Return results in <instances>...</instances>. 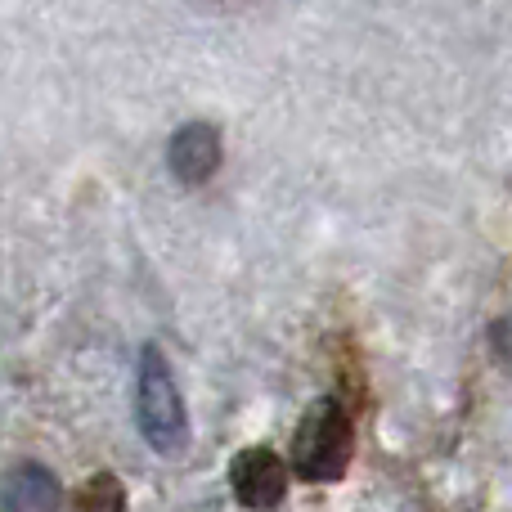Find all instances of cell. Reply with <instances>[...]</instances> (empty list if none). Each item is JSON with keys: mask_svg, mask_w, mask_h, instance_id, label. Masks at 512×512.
Segmentation results:
<instances>
[{"mask_svg": "<svg viewBox=\"0 0 512 512\" xmlns=\"http://www.w3.org/2000/svg\"><path fill=\"white\" fill-rule=\"evenodd\" d=\"M0 504L5 512H59V481L41 463H18L0 481Z\"/></svg>", "mask_w": 512, "mask_h": 512, "instance_id": "obj_5", "label": "cell"}, {"mask_svg": "<svg viewBox=\"0 0 512 512\" xmlns=\"http://www.w3.org/2000/svg\"><path fill=\"white\" fill-rule=\"evenodd\" d=\"M230 486H234V499H239L243 508L270 512V508L283 504V495H288V468H283L279 454L252 445V450H243L239 459H234Z\"/></svg>", "mask_w": 512, "mask_h": 512, "instance_id": "obj_3", "label": "cell"}, {"mask_svg": "<svg viewBox=\"0 0 512 512\" xmlns=\"http://www.w3.org/2000/svg\"><path fill=\"white\" fill-rule=\"evenodd\" d=\"M135 414H140V432L144 441L158 454H180L189 441V423H185V400L176 391L171 364L162 360L158 346H144L140 355V391H135Z\"/></svg>", "mask_w": 512, "mask_h": 512, "instance_id": "obj_1", "label": "cell"}, {"mask_svg": "<svg viewBox=\"0 0 512 512\" xmlns=\"http://www.w3.org/2000/svg\"><path fill=\"white\" fill-rule=\"evenodd\" d=\"M72 512H126V490L113 472H95L72 495Z\"/></svg>", "mask_w": 512, "mask_h": 512, "instance_id": "obj_6", "label": "cell"}, {"mask_svg": "<svg viewBox=\"0 0 512 512\" xmlns=\"http://www.w3.org/2000/svg\"><path fill=\"white\" fill-rule=\"evenodd\" d=\"M351 463V418L337 400H315L292 436V468L306 481H337Z\"/></svg>", "mask_w": 512, "mask_h": 512, "instance_id": "obj_2", "label": "cell"}, {"mask_svg": "<svg viewBox=\"0 0 512 512\" xmlns=\"http://www.w3.org/2000/svg\"><path fill=\"white\" fill-rule=\"evenodd\" d=\"M490 342H495V355L512 364V315H504L495 328H490Z\"/></svg>", "mask_w": 512, "mask_h": 512, "instance_id": "obj_7", "label": "cell"}, {"mask_svg": "<svg viewBox=\"0 0 512 512\" xmlns=\"http://www.w3.org/2000/svg\"><path fill=\"white\" fill-rule=\"evenodd\" d=\"M167 167L185 185H207L216 176V167H221V135H216V126L207 122L180 126L167 144Z\"/></svg>", "mask_w": 512, "mask_h": 512, "instance_id": "obj_4", "label": "cell"}]
</instances>
